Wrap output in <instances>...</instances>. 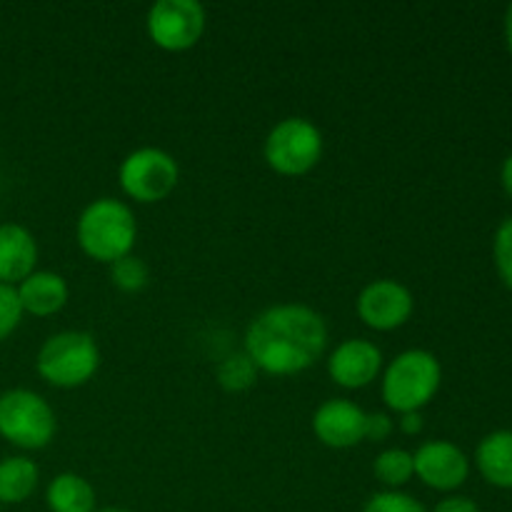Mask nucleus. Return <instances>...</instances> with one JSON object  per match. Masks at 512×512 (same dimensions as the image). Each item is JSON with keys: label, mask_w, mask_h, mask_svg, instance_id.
Wrapping results in <instances>:
<instances>
[{"label": "nucleus", "mask_w": 512, "mask_h": 512, "mask_svg": "<svg viewBox=\"0 0 512 512\" xmlns=\"http://www.w3.org/2000/svg\"><path fill=\"white\" fill-rule=\"evenodd\" d=\"M328 345L323 315L303 303H283L255 315L245 330V355L263 373L285 378L313 368Z\"/></svg>", "instance_id": "f257e3e1"}, {"label": "nucleus", "mask_w": 512, "mask_h": 512, "mask_svg": "<svg viewBox=\"0 0 512 512\" xmlns=\"http://www.w3.org/2000/svg\"><path fill=\"white\" fill-rule=\"evenodd\" d=\"M80 250L90 260L113 265L115 260L133 253L138 240V223L133 210L115 198H98L80 213L75 225Z\"/></svg>", "instance_id": "f03ea898"}, {"label": "nucleus", "mask_w": 512, "mask_h": 512, "mask_svg": "<svg viewBox=\"0 0 512 512\" xmlns=\"http://www.w3.org/2000/svg\"><path fill=\"white\" fill-rule=\"evenodd\" d=\"M443 368L428 350H405L383 373V400L390 410L420 413L438 395Z\"/></svg>", "instance_id": "7ed1b4c3"}, {"label": "nucleus", "mask_w": 512, "mask_h": 512, "mask_svg": "<svg viewBox=\"0 0 512 512\" xmlns=\"http://www.w3.org/2000/svg\"><path fill=\"white\" fill-rule=\"evenodd\" d=\"M38 375L53 388H80L90 383L100 368L98 343L83 330H63L40 345L35 358Z\"/></svg>", "instance_id": "20e7f679"}, {"label": "nucleus", "mask_w": 512, "mask_h": 512, "mask_svg": "<svg viewBox=\"0 0 512 512\" xmlns=\"http://www.w3.org/2000/svg\"><path fill=\"white\" fill-rule=\"evenodd\" d=\"M58 430L53 408L43 395L25 388L0 395V438L20 450H43Z\"/></svg>", "instance_id": "39448f33"}, {"label": "nucleus", "mask_w": 512, "mask_h": 512, "mask_svg": "<svg viewBox=\"0 0 512 512\" xmlns=\"http://www.w3.org/2000/svg\"><path fill=\"white\" fill-rule=\"evenodd\" d=\"M265 163L285 178L310 173L323 158V133L308 118H285L265 138Z\"/></svg>", "instance_id": "423d86ee"}, {"label": "nucleus", "mask_w": 512, "mask_h": 512, "mask_svg": "<svg viewBox=\"0 0 512 512\" xmlns=\"http://www.w3.org/2000/svg\"><path fill=\"white\" fill-rule=\"evenodd\" d=\"M118 180L123 193L135 203H160L178 185V160L160 148H138L120 163Z\"/></svg>", "instance_id": "0eeeda50"}, {"label": "nucleus", "mask_w": 512, "mask_h": 512, "mask_svg": "<svg viewBox=\"0 0 512 512\" xmlns=\"http://www.w3.org/2000/svg\"><path fill=\"white\" fill-rule=\"evenodd\" d=\"M148 38L168 53L198 45L205 33V8L198 0H158L145 18Z\"/></svg>", "instance_id": "6e6552de"}, {"label": "nucleus", "mask_w": 512, "mask_h": 512, "mask_svg": "<svg viewBox=\"0 0 512 512\" xmlns=\"http://www.w3.org/2000/svg\"><path fill=\"white\" fill-rule=\"evenodd\" d=\"M415 310L413 293L398 280H373L358 295V315L368 328L378 333L403 328Z\"/></svg>", "instance_id": "1a4fd4ad"}, {"label": "nucleus", "mask_w": 512, "mask_h": 512, "mask_svg": "<svg viewBox=\"0 0 512 512\" xmlns=\"http://www.w3.org/2000/svg\"><path fill=\"white\" fill-rule=\"evenodd\" d=\"M413 463L415 475L428 488L440 490V493L458 490L470 475V463L465 453L448 440H430V443L420 445L413 453Z\"/></svg>", "instance_id": "9d476101"}, {"label": "nucleus", "mask_w": 512, "mask_h": 512, "mask_svg": "<svg viewBox=\"0 0 512 512\" xmlns=\"http://www.w3.org/2000/svg\"><path fill=\"white\" fill-rule=\"evenodd\" d=\"M383 370V353L365 338H348L330 353L328 375L345 390L368 388Z\"/></svg>", "instance_id": "9b49d317"}, {"label": "nucleus", "mask_w": 512, "mask_h": 512, "mask_svg": "<svg viewBox=\"0 0 512 512\" xmlns=\"http://www.w3.org/2000/svg\"><path fill=\"white\" fill-rule=\"evenodd\" d=\"M365 410L345 398L325 400L313 415V433L325 448L348 450L365 440Z\"/></svg>", "instance_id": "f8f14e48"}, {"label": "nucleus", "mask_w": 512, "mask_h": 512, "mask_svg": "<svg viewBox=\"0 0 512 512\" xmlns=\"http://www.w3.org/2000/svg\"><path fill=\"white\" fill-rule=\"evenodd\" d=\"M38 243L33 233L18 223L0 225V283L18 285L35 273Z\"/></svg>", "instance_id": "ddd939ff"}, {"label": "nucleus", "mask_w": 512, "mask_h": 512, "mask_svg": "<svg viewBox=\"0 0 512 512\" xmlns=\"http://www.w3.org/2000/svg\"><path fill=\"white\" fill-rule=\"evenodd\" d=\"M15 290H18L23 313L35 315V318H50V315L60 313L70 295L63 275L50 273V270H35L23 283L15 285Z\"/></svg>", "instance_id": "4468645a"}, {"label": "nucleus", "mask_w": 512, "mask_h": 512, "mask_svg": "<svg viewBox=\"0 0 512 512\" xmlns=\"http://www.w3.org/2000/svg\"><path fill=\"white\" fill-rule=\"evenodd\" d=\"M480 475L495 488H512V430L490 433L475 453Z\"/></svg>", "instance_id": "2eb2a0df"}, {"label": "nucleus", "mask_w": 512, "mask_h": 512, "mask_svg": "<svg viewBox=\"0 0 512 512\" xmlns=\"http://www.w3.org/2000/svg\"><path fill=\"white\" fill-rule=\"evenodd\" d=\"M45 503L50 512H95L98 498L95 488L75 473H60L50 480L45 490Z\"/></svg>", "instance_id": "dca6fc26"}, {"label": "nucleus", "mask_w": 512, "mask_h": 512, "mask_svg": "<svg viewBox=\"0 0 512 512\" xmlns=\"http://www.w3.org/2000/svg\"><path fill=\"white\" fill-rule=\"evenodd\" d=\"M40 470L25 455L0 460V505H20L38 490Z\"/></svg>", "instance_id": "f3484780"}, {"label": "nucleus", "mask_w": 512, "mask_h": 512, "mask_svg": "<svg viewBox=\"0 0 512 512\" xmlns=\"http://www.w3.org/2000/svg\"><path fill=\"white\" fill-rule=\"evenodd\" d=\"M373 473L388 490H398L408 485L415 475L413 453L403 448H390L375 458Z\"/></svg>", "instance_id": "a211bd4d"}, {"label": "nucleus", "mask_w": 512, "mask_h": 512, "mask_svg": "<svg viewBox=\"0 0 512 512\" xmlns=\"http://www.w3.org/2000/svg\"><path fill=\"white\" fill-rule=\"evenodd\" d=\"M258 378V368L253 365V360L245 353L228 355L223 363L218 365V383L223 385L230 393H243Z\"/></svg>", "instance_id": "6ab92c4d"}, {"label": "nucleus", "mask_w": 512, "mask_h": 512, "mask_svg": "<svg viewBox=\"0 0 512 512\" xmlns=\"http://www.w3.org/2000/svg\"><path fill=\"white\" fill-rule=\"evenodd\" d=\"M110 280H113L115 288L123 290V293H140V290L148 285L150 270L148 265H145V260H140L138 255L130 253L110 265Z\"/></svg>", "instance_id": "aec40b11"}, {"label": "nucleus", "mask_w": 512, "mask_h": 512, "mask_svg": "<svg viewBox=\"0 0 512 512\" xmlns=\"http://www.w3.org/2000/svg\"><path fill=\"white\" fill-rule=\"evenodd\" d=\"M363 512H428L423 508V503L413 498L408 493H400V490H383V493H375L373 498L365 503Z\"/></svg>", "instance_id": "412c9836"}, {"label": "nucleus", "mask_w": 512, "mask_h": 512, "mask_svg": "<svg viewBox=\"0 0 512 512\" xmlns=\"http://www.w3.org/2000/svg\"><path fill=\"white\" fill-rule=\"evenodd\" d=\"M20 320H23V308H20L18 290L15 285L0 283V343L15 333Z\"/></svg>", "instance_id": "4be33fe9"}, {"label": "nucleus", "mask_w": 512, "mask_h": 512, "mask_svg": "<svg viewBox=\"0 0 512 512\" xmlns=\"http://www.w3.org/2000/svg\"><path fill=\"white\" fill-rule=\"evenodd\" d=\"M493 255L500 278H503V283L512 290V218L500 223L498 233H495Z\"/></svg>", "instance_id": "5701e85b"}, {"label": "nucleus", "mask_w": 512, "mask_h": 512, "mask_svg": "<svg viewBox=\"0 0 512 512\" xmlns=\"http://www.w3.org/2000/svg\"><path fill=\"white\" fill-rule=\"evenodd\" d=\"M393 418L388 413H368L365 415V440L383 443L393 433Z\"/></svg>", "instance_id": "b1692460"}, {"label": "nucleus", "mask_w": 512, "mask_h": 512, "mask_svg": "<svg viewBox=\"0 0 512 512\" xmlns=\"http://www.w3.org/2000/svg\"><path fill=\"white\" fill-rule=\"evenodd\" d=\"M433 512H480V508L475 505V500L465 498V495H450V498L440 500Z\"/></svg>", "instance_id": "393cba45"}, {"label": "nucleus", "mask_w": 512, "mask_h": 512, "mask_svg": "<svg viewBox=\"0 0 512 512\" xmlns=\"http://www.w3.org/2000/svg\"><path fill=\"white\" fill-rule=\"evenodd\" d=\"M400 430L405 435H415L423 430V415L420 413H405L403 420H400Z\"/></svg>", "instance_id": "a878e982"}, {"label": "nucleus", "mask_w": 512, "mask_h": 512, "mask_svg": "<svg viewBox=\"0 0 512 512\" xmlns=\"http://www.w3.org/2000/svg\"><path fill=\"white\" fill-rule=\"evenodd\" d=\"M500 178H503L505 193H508L512 198V155L503 163V173H500Z\"/></svg>", "instance_id": "bb28decb"}, {"label": "nucleus", "mask_w": 512, "mask_h": 512, "mask_svg": "<svg viewBox=\"0 0 512 512\" xmlns=\"http://www.w3.org/2000/svg\"><path fill=\"white\" fill-rule=\"evenodd\" d=\"M505 40H508V48L512 53V5L508 8V13H505Z\"/></svg>", "instance_id": "cd10ccee"}, {"label": "nucleus", "mask_w": 512, "mask_h": 512, "mask_svg": "<svg viewBox=\"0 0 512 512\" xmlns=\"http://www.w3.org/2000/svg\"><path fill=\"white\" fill-rule=\"evenodd\" d=\"M95 512H130V510H125V508H103V510H95Z\"/></svg>", "instance_id": "c85d7f7f"}]
</instances>
